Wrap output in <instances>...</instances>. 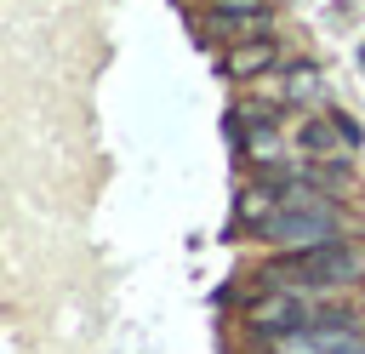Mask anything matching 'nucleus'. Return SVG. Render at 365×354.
Segmentation results:
<instances>
[{
    "mask_svg": "<svg viewBox=\"0 0 365 354\" xmlns=\"http://www.w3.org/2000/svg\"><path fill=\"white\" fill-rule=\"evenodd\" d=\"M359 280H365V251L354 240H325V246H308V251H285L279 263L262 268V285L297 291V297H336V291H354Z\"/></svg>",
    "mask_w": 365,
    "mask_h": 354,
    "instance_id": "nucleus-1",
    "label": "nucleus"
},
{
    "mask_svg": "<svg viewBox=\"0 0 365 354\" xmlns=\"http://www.w3.org/2000/svg\"><path fill=\"white\" fill-rule=\"evenodd\" d=\"M257 234L279 251H308V246H325V240H348V223H342L336 200H319V206H279Z\"/></svg>",
    "mask_w": 365,
    "mask_h": 354,
    "instance_id": "nucleus-2",
    "label": "nucleus"
},
{
    "mask_svg": "<svg viewBox=\"0 0 365 354\" xmlns=\"http://www.w3.org/2000/svg\"><path fill=\"white\" fill-rule=\"evenodd\" d=\"M268 6H211L205 17H200V29L211 34V40H257V34H268Z\"/></svg>",
    "mask_w": 365,
    "mask_h": 354,
    "instance_id": "nucleus-3",
    "label": "nucleus"
},
{
    "mask_svg": "<svg viewBox=\"0 0 365 354\" xmlns=\"http://www.w3.org/2000/svg\"><path fill=\"white\" fill-rule=\"evenodd\" d=\"M274 63H279V40H268V34L234 40V46L222 51V74H234V80H257V74H268Z\"/></svg>",
    "mask_w": 365,
    "mask_h": 354,
    "instance_id": "nucleus-4",
    "label": "nucleus"
},
{
    "mask_svg": "<svg viewBox=\"0 0 365 354\" xmlns=\"http://www.w3.org/2000/svg\"><path fill=\"white\" fill-rule=\"evenodd\" d=\"M279 97H285V103H319V97H325V80H319V69H308V63L285 69V80H279Z\"/></svg>",
    "mask_w": 365,
    "mask_h": 354,
    "instance_id": "nucleus-5",
    "label": "nucleus"
},
{
    "mask_svg": "<svg viewBox=\"0 0 365 354\" xmlns=\"http://www.w3.org/2000/svg\"><path fill=\"white\" fill-rule=\"evenodd\" d=\"M279 148H285V143H279L274 120H262V126H257V131L245 137V154H251V160H279Z\"/></svg>",
    "mask_w": 365,
    "mask_h": 354,
    "instance_id": "nucleus-6",
    "label": "nucleus"
},
{
    "mask_svg": "<svg viewBox=\"0 0 365 354\" xmlns=\"http://www.w3.org/2000/svg\"><path fill=\"white\" fill-rule=\"evenodd\" d=\"M336 137H342V131H336V126H325V120H308V126H302V148H308V154H331V148H336Z\"/></svg>",
    "mask_w": 365,
    "mask_h": 354,
    "instance_id": "nucleus-7",
    "label": "nucleus"
},
{
    "mask_svg": "<svg viewBox=\"0 0 365 354\" xmlns=\"http://www.w3.org/2000/svg\"><path fill=\"white\" fill-rule=\"evenodd\" d=\"M211 6H268V0H211Z\"/></svg>",
    "mask_w": 365,
    "mask_h": 354,
    "instance_id": "nucleus-8",
    "label": "nucleus"
}]
</instances>
